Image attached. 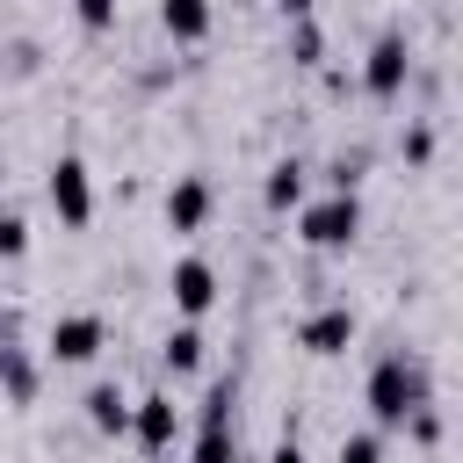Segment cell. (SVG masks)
<instances>
[{
    "label": "cell",
    "mask_w": 463,
    "mask_h": 463,
    "mask_svg": "<svg viewBox=\"0 0 463 463\" xmlns=\"http://www.w3.org/2000/svg\"><path fill=\"white\" fill-rule=\"evenodd\" d=\"M210 210H217V181L210 174H174V188H166V232L195 239L210 224Z\"/></svg>",
    "instance_id": "52a82bcc"
},
{
    "label": "cell",
    "mask_w": 463,
    "mask_h": 463,
    "mask_svg": "<svg viewBox=\"0 0 463 463\" xmlns=\"http://www.w3.org/2000/svg\"><path fill=\"white\" fill-rule=\"evenodd\" d=\"M145 456H174V441H181V405H174V391H145V398H130V427H123Z\"/></svg>",
    "instance_id": "5b68a950"
},
{
    "label": "cell",
    "mask_w": 463,
    "mask_h": 463,
    "mask_svg": "<svg viewBox=\"0 0 463 463\" xmlns=\"http://www.w3.org/2000/svg\"><path fill=\"white\" fill-rule=\"evenodd\" d=\"M405 434H412L420 449H434V441H441V405H420V412L405 420Z\"/></svg>",
    "instance_id": "603a6c76"
},
{
    "label": "cell",
    "mask_w": 463,
    "mask_h": 463,
    "mask_svg": "<svg viewBox=\"0 0 463 463\" xmlns=\"http://www.w3.org/2000/svg\"><path fill=\"white\" fill-rule=\"evenodd\" d=\"M152 463H174V456H152Z\"/></svg>",
    "instance_id": "83f0119b"
},
{
    "label": "cell",
    "mask_w": 463,
    "mask_h": 463,
    "mask_svg": "<svg viewBox=\"0 0 463 463\" xmlns=\"http://www.w3.org/2000/svg\"><path fill=\"white\" fill-rule=\"evenodd\" d=\"M43 195H51V210H58L65 232H87V224H94V174H87L80 152H58V159H51Z\"/></svg>",
    "instance_id": "277c9868"
},
{
    "label": "cell",
    "mask_w": 463,
    "mask_h": 463,
    "mask_svg": "<svg viewBox=\"0 0 463 463\" xmlns=\"http://www.w3.org/2000/svg\"><path fill=\"white\" fill-rule=\"evenodd\" d=\"M304 195H311V166H304L297 152H282V159L268 166V181H260V203H268L275 217H289V210H297Z\"/></svg>",
    "instance_id": "30bf717a"
},
{
    "label": "cell",
    "mask_w": 463,
    "mask_h": 463,
    "mask_svg": "<svg viewBox=\"0 0 463 463\" xmlns=\"http://www.w3.org/2000/svg\"><path fill=\"white\" fill-rule=\"evenodd\" d=\"M297 239L311 246V253H347L354 239H362V195H304L297 203Z\"/></svg>",
    "instance_id": "7a4b0ae2"
},
{
    "label": "cell",
    "mask_w": 463,
    "mask_h": 463,
    "mask_svg": "<svg viewBox=\"0 0 463 463\" xmlns=\"http://www.w3.org/2000/svg\"><path fill=\"white\" fill-rule=\"evenodd\" d=\"M29 253V217L14 203H0V260H22Z\"/></svg>",
    "instance_id": "d6986e66"
},
{
    "label": "cell",
    "mask_w": 463,
    "mask_h": 463,
    "mask_svg": "<svg viewBox=\"0 0 463 463\" xmlns=\"http://www.w3.org/2000/svg\"><path fill=\"white\" fill-rule=\"evenodd\" d=\"M354 333H362V318H354L347 304H318V311L297 318V347H304V354H347Z\"/></svg>",
    "instance_id": "9c48e42d"
},
{
    "label": "cell",
    "mask_w": 463,
    "mask_h": 463,
    "mask_svg": "<svg viewBox=\"0 0 463 463\" xmlns=\"http://www.w3.org/2000/svg\"><path fill=\"white\" fill-rule=\"evenodd\" d=\"M0 72H7V80H36V72H43V43H36V36H7V43H0Z\"/></svg>",
    "instance_id": "ac0fdd59"
},
{
    "label": "cell",
    "mask_w": 463,
    "mask_h": 463,
    "mask_svg": "<svg viewBox=\"0 0 463 463\" xmlns=\"http://www.w3.org/2000/svg\"><path fill=\"white\" fill-rule=\"evenodd\" d=\"M7 354H14V333H0V369H7Z\"/></svg>",
    "instance_id": "484cf974"
},
{
    "label": "cell",
    "mask_w": 463,
    "mask_h": 463,
    "mask_svg": "<svg viewBox=\"0 0 463 463\" xmlns=\"http://www.w3.org/2000/svg\"><path fill=\"white\" fill-rule=\"evenodd\" d=\"M0 188H7V145H0Z\"/></svg>",
    "instance_id": "4316f807"
},
{
    "label": "cell",
    "mask_w": 463,
    "mask_h": 463,
    "mask_svg": "<svg viewBox=\"0 0 463 463\" xmlns=\"http://www.w3.org/2000/svg\"><path fill=\"white\" fill-rule=\"evenodd\" d=\"M354 87H362L369 101H398V94L412 87V36H405L398 22H391V29H376V43H369V58H362Z\"/></svg>",
    "instance_id": "3957f363"
},
{
    "label": "cell",
    "mask_w": 463,
    "mask_h": 463,
    "mask_svg": "<svg viewBox=\"0 0 463 463\" xmlns=\"http://www.w3.org/2000/svg\"><path fill=\"white\" fill-rule=\"evenodd\" d=\"M268 463H311V456H304V441H297V434H282V441L268 449Z\"/></svg>",
    "instance_id": "cb8c5ba5"
},
{
    "label": "cell",
    "mask_w": 463,
    "mask_h": 463,
    "mask_svg": "<svg viewBox=\"0 0 463 463\" xmlns=\"http://www.w3.org/2000/svg\"><path fill=\"white\" fill-rule=\"evenodd\" d=\"M398 152H405V166H427V159H434V123H427V116H420V123H405Z\"/></svg>",
    "instance_id": "44dd1931"
},
{
    "label": "cell",
    "mask_w": 463,
    "mask_h": 463,
    "mask_svg": "<svg viewBox=\"0 0 463 463\" xmlns=\"http://www.w3.org/2000/svg\"><path fill=\"white\" fill-rule=\"evenodd\" d=\"M159 29L174 43H203L210 36V0H159Z\"/></svg>",
    "instance_id": "5bb4252c"
},
{
    "label": "cell",
    "mask_w": 463,
    "mask_h": 463,
    "mask_svg": "<svg viewBox=\"0 0 463 463\" xmlns=\"http://www.w3.org/2000/svg\"><path fill=\"white\" fill-rule=\"evenodd\" d=\"M0 391H7L14 405H36V391H43V369H36V354H29V347H14V354H7V369H0Z\"/></svg>",
    "instance_id": "9a60e30c"
},
{
    "label": "cell",
    "mask_w": 463,
    "mask_h": 463,
    "mask_svg": "<svg viewBox=\"0 0 463 463\" xmlns=\"http://www.w3.org/2000/svg\"><path fill=\"white\" fill-rule=\"evenodd\" d=\"M72 14H80V29H87V36L116 29V0H72Z\"/></svg>",
    "instance_id": "7402d4cb"
},
{
    "label": "cell",
    "mask_w": 463,
    "mask_h": 463,
    "mask_svg": "<svg viewBox=\"0 0 463 463\" xmlns=\"http://www.w3.org/2000/svg\"><path fill=\"white\" fill-rule=\"evenodd\" d=\"M289 65H304V72H318L326 65V29L304 14V22H289Z\"/></svg>",
    "instance_id": "e0dca14e"
},
{
    "label": "cell",
    "mask_w": 463,
    "mask_h": 463,
    "mask_svg": "<svg viewBox=\"0 0 463 463\" xmlns=\"http://www.w3.org/2000/svg\"><path fill=\"white\" fill-rule=\"evenodd\" d=\"M333 463H383V434L362 427V434H340V456Z\"/></svg>",
    "instance_id": "ffe728a7"
},
{
    "label": "cell",
    "mask_w": 463,
    "mask_h": 463,
    "mask_svg": "<svg viewBox=\"0 0 463 463\" xmlns=\"http://www.w3.org/2000/svg\"><path fill=\"white\" fill-rule=\"evenodd\" d=\"M203 362H210V340H203V326H188V318H181V326L159 340V369H166V376H195Z\"/></svg>",
    "instance_id": "8fae6325"
},
{
    "label": "cell",
    "mask_w": 463,
    "mask_h": 463,
    "mask_svg": "<svg viewBox=\"0 0 463 463\" xmlns=\"http://www.w3.org/2000/svg\"><path fill=\"white\" fill-rule=\"evenodd\" d=\"M311 7H318V0H282V22H304Z\"/></svg>",
    "instance_id": "d4e9b609"
},
{
    "label": "cell",
    "mask_w": 463,
    "mask_h": 463,
    "mask_svg": "<svg viewBox=\"0 0 463 463\" xmlns=\"http://www.w3.org/2000/svg\"><path fill=\"white\" fill-rule=\"evenodd\" d=\"M101 347H109V318H101V311H65V318H51V347H43V354H51L58 369L94 362Z\"/></svg>",
    "instance_id": "8992f818"
},
{
    "label": "cell",
    "mask_w": 463,
    "mask_h": 463,
    "mask_svg": "<svg viewBox=\"0 0 463 463\" xmlns=\"http://www.w3.org/2000/svg\"><path fill=\"white\" fill-rule=\"evenodd\" d=\"M188 463H246L239 427H210V434H195V441H188Z\"/></svg>",
    "instance_id": "2e32d148"
},
{
    "label": "cell",
    "mask_w": 463,
    "mask_h": 463,
    "mask_svg": "<svg viewBox=\"0 0 463 463\" xmlns=\"http://www.w3.org/2000/svg\"><path fill=\"white\" fill-rule=\"evenodd\" d=\"M80 405H87V427H94V434H123V427H130V391L109 383V376H101Z\"/></svg>",
    "instance_id": "4fadbf2b"
},
{
    "label": "cell",
    "mask_w": 463,
    "mask_h": 463,
    "mask_svg": "<svg viewBox=\"0 0 463 463\" xmlns=\"http://www.w3.org/2000/svg\"><path fill=\"white\" fill-rule=\"evenodd\" d=\"M166 297H174V311H181V318L195 326V318H203V311L217 304V268H210L203 253H181V260L166 268Z\"/></svg>",
    "instance_id": "ba28073f"
},
{
    "label": "cell",
    "mask_w": 463,
    "mask_h": 463,
    "mask_svg": "<svg viewBox=\"0 0 463 463\" xmlns=\"http://www.w3.org/2000/svg\"><path fill=\"white\" fill-rule=\"evenodd\" d=\"M210 427H239V369H217L210 376V391L195 405V434H210Z\"/></svg>",
    "instance_id": "7c38bea8"
},
{
    "label": "cell",
    "mask_w": 463,
    "mask_h": 463,
    "mask_svg": "<svg viewBox=\"0 0 463 463\" xmlns=\"http://www.w3.org/2000/svg\"><path fill=\"white\" fill-rule=\"evenodd\" d=\"M362 405H369V420H376V434H391V427H405L420 405H434V362L420 354V347H383L376 362H369V383H362Z\"/></svg>",
    "instance_id": "6da1fadb"
}]
</instances>
